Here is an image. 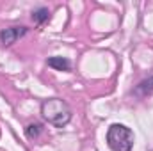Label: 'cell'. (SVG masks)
I'll return each mask as SVG.
<instances>
[{
  "label": "cell",
  "mask_w": 153,
  "mask_h": 151,
  "mask_svg": "<svg viewBox=\"0 0 153 151\" xmlns=\"http://www.w3.org/2000/svg\"><path fill=\"white\" fill-rule=\"evenodd\" d=\"M153 91V76H150L148 80H143L137 87H135V94H139V96H146V94H150Z\"/></svg>",
  "instance_id": "cell-5"
},
{
  "label": "cell",
  "mask_w": 153,
  "mask_h": 151,
  "mask_svg": "<svg viewBox=\"0 0 153 151\" xmlns=\"http://www.w3.org/2000/svg\"><path fill=\"white\" fill-rule=\"evenodd\" d=\"M48 18H50V11H48L46 7H39V9H36V11L32 13V20H34V23H38V25L45 23Z\"/></svg>",
  "instance_id": "cell-7"
},
{
  "label": "cell",
  "mask_w": 153,
  "mask_h": 151,
  "mask_svg": "<svg viewBox=\"0 0 153 151\" xmlns=\"http://www.w3.org/2000/svg\"><path fill=\"white\" fill-rule=\"evenodd\" d=\"M107 144L112 151H132V148H134V132L125 124L114 123L107 130Z\"/></svg>",
  "instance_id": "cell-2"
},
{
  "label": "cell",
  "mask_w": 153,
  "mask_h": 151,
  "mask_svg": "<svg viewBox=\"0 0 153 151\" xmlns=\"http://www.w3.org/2000/svg\"><path fill=\"white\" fill-rule=\"evenodd\" d=\"M27 34V27H7L0 30V43L4 46H11L14 44L20 38H23Z\"/></svg>",
  "instance_id": "cell-3"
},
{
  "label": "cell",
  "mask_w": 153,
  "mask_h": 151,
  "mask_svg": "<svg viewBox=\"0 0 153 151\" xmlns=\"http://www.w3.org/2000/svg\"><path fill=\"white\" fill-rule=\"evenodd\" d=\"M41 115L52 126L64 128L71 121V109H70V105L66 101H62L59 98H50V100L43 101V105H41Z\"/></svg>",
  "instance_id": "cell-1"
},
{
  "label": "cell",
  "mask_w": 153,
  "mask_h": 151,
  "mask_svg": "<svg viewBox=\"0 0 153 151\" xmlns=\"http://www.w3.org/2000/svg\"><path fill=\"white\" fill-rule=\"evenodd\" d=\"M152 151H153V150H152Z\"/></svg>",
  "instance_id": "cell-8"
},
{
  "label": "cell",
  "mask_w": 153,
  "mask_h": 151,
  "mask_svg": "<svg viewBox=\"0 0 153 151\" xmlns=\"http://www.w3.org/2000/svg\"><path fill=\"white\" fill-rule=\"evenodd\" d=\"M46 62H48L50 68L59 70V71H70V70H71V62H70L66 57H59V55H55V57H50Z\"/></svg>",
  "instance_id": "cell-4"
},
{
  "label": "cell",
  "mask_w": 153,
  "mask_h": 151,
  "mask_svg": "<svg viewBox=\"0 0 153 151\" xmlns=\"http://www.w3.org/2000/svg\"><path fill=\"white\" fill-rule=\"evenodd\" d=\"M41 132H43V124H41V123H30V124L25 128V135H27L30 141L38 139L39 135H41Z\"/></svg>",
  "instance_id": "cell-6"
}]
</instances>
